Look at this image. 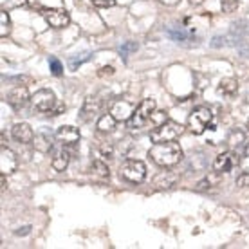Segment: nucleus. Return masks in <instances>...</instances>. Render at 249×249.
I'll return each instance as SVG.
<instances>
[{"instance_id":"obj_36","label":"nucleus","mask_w":249,"mask_h":249,"mask_svg":"<svg viewBox=\"0 0 249 249\" xmlns=\"http://www.w3.org/2000/svg\"><path fill=\"white\" fill-rule=\"evenodd\" d=\"M188 2H190L192 6H200V4L204 2V0H188Z\"/></svg>"},{"instance_id":"obj_37","label":"nucleus","mask_w":249,"mask_h":249,"mask_svg":"<svg viewBox=\"0 0 249 249\" xmlns=\"http://www.w3.org/2000/svg\"><path fill=\"white\" fill-rule=\"evenodd\" d=\"M244 154L249 156V141H246V148H244Z\"/></svg>"},{"instance_id":"obj_34","label":"nucleus","mask_w":249,"mask_h":249,"mask_svg":"<svg viewBox=\"0 0 249 249\" xmlns=\"http://www.w3.org/2000/svg\"><path fill=\"white\" fill-rule=\"evenodd\" d=\"M159 2H161V4H164V6H177V4H179V2H181V0H159Z\"/></svg>"},{"instance_id":"obj_35","label":"nucleus","mask_w":249,"mask_h":249,"mask_svg":"<svg viewBox=\"0 0 249 249\" xmlns=\"http://www.w3.org/2000/svg\"><path fill=\"white\" fill-rule=\"evenodd\" d=\"M136 49H137V44H126V45L123 47V49H121V53L124 54L126 51H136Z\"/></svg>"},{"instance_id":"obj_25","label":"nucleus","mask_w":249,"mask_h":249,"mask_svg":"<svg viewBox=\"0 0 249 249\" xmlns=\"http://www.w3.org/2000/svg\"><path fill=\"white\" fill-rule=\"evenodd\" d=\"M49 67H51V72H53L54 76L63 74V65L58 62L56 58H49Z\"/></svg>"},{"instance_id":"obj_23","label":"nucleus","mask_w":249,"mask_h":249,"mask_svg":"<svg viewBox=\"0 0 249 249\" xmlns=\"http://www.w3.org/2000/svg\"><path fill=\"white\" fill-rule=\"evenodd\" d=\"M228 143L231 144V146H237V144H242L246 143V136H244L242 130H231L230 137H228Z\"/></svg>"},{"instance_id":"obj_19","label":"nucleus","mask_w":249,"mask_h":249,"mask_svg":"<svg viewBox=\"0 0 249 249\" xmlns=\"http://www.w3.org/2000/svg\"><path fill=\"white\" fill-rule=\"evenodd\" d=\"M69 159H71V156H69L67 150H60L56 156H54V159H53V170H56V172H65L69 166Z\"/></svg>"},{"instance_id":"obj_1","label":"nucleus","mask_w":249,"mask_h":249,"mask_svg":"<svg viewBox=\"0 0 249 249\" xmlns=\"http://www.w3.org/2000/svg\"><path fill=\"white\" fill-rule=\"evenodd\" d=\"M148 157L162 168H172L182 161V148L175 141L166 143H154V146L148 150Z\"/></svg>"},{"instance_id":"obj_30","label":"nucleus","mask_w":249,"mask_h":249,"mask_svg":"<svg viewBox=\"0 0 249 249\" xmlns=\"http://www.w3.org/2000/svg\"><path fill=\"white\" fill-rule=\"evenodd\" d=\"M112 74H114V67H112V65L101 67L100 71H98V76H100V78H105V76H112Z\"/></svg>"},{"instance_id":"obj_16","label":"nucleus","mask_w":249,"mask_h":249,"mask_svg":"<svg viewBox=\"0 0 249 249\" xmlns=\"http://www.w3.org/2000/svg\"><path fill=\"white\" fill-rule=\"evenodd\" d=\"M100 107H101V100L98 96H87V98H85V103H83V108H81V114H83L81 118L83 119L92 118L94 114H98Z\"/></svg>"},{"instance_id":"obj_5","label":"nucleus","mask_w":249,"mask_h":249,"mask_svg":"<svg viewBox=\"0 0 249 249\" xmlns=\"http://www.w3.org/2000/svg\"><path fill=\"white\" fill-rule=\"evenodd\" d=\"M154 112H156V100H152V98L143 100L137 105L136 112L132 114V118L126 121L128 128H132V130H134V128H143L144 124L150 121V118H152Z\"/></svg>"},{"instance_id":"obj_24","label":"nucleus","mask_w":249,"mask_h":249,"mask_svg":"<svg viewBox=\"0 0 249 249\" xmlns=\"http://www.w3.org/2000/svg\"><path fill=\"white\" fill-rule=\"evenodd\" d=\"M100 154H101L103 159H112L114 157V146L110 143L100 144Z\"/></svg>"},{"instance_id":"obj_26","label":"nucleus","mask_w":249,"mask_h":249,"mask_svg":"<svg viewBox=\"0 0 249 249\" xmlns=\"http://www.w3.org/2000/svg\"><path fill=\"white\" fill-rule=\"evenodd\" d=\"M220 7L224 13H233L238 7V0H220Z\"/></svg>"},{"instance_id":"obj_17","label":"nucleus","mask_w":249,"mask_h":249,"mask_svg":"<svg viewBox=\"0 0 249 249\" xmlns=\"http://www.w3.org/2000/svg\"><path fill=\"white\" fill-rule=\"evenodd\" d=\"M116 123H118V119L114 118L112 114H103L100 119H98V123H96V128L101 132V134H110V132H114V128H116Z\"/></svg>"},{"instance_id":"obj_21","label":"nucleus","mask_w":249,"mask_h":249,"mask_svg":"<svg viewBox=\"0 0 249 249\" xmlns=\"http://www.w3.org/2000/svg\"><path fill=\"white\" fill-rule=\"evenodd\" d=\"M90 170H92L94 175H98L101 179H108V175H110V170H108V166L103 161H94Z\"/></svg>"},{"instance_id":"obj_12","label":"nucleus","mask_w":249,"mask_h":249,"mask_svg":"<svg viewBox=\"0 0 249 249\" xmlns=\"http://www.w3.org/2000/svg\"><path fill=\"white\" fill-rule=\"evenodd\" d=\"M56 139L67 146H72L80 141V130L76 126H71V124H63L56 130Z\"/></svg>"},{"instance_id":"obj_11","label":"nucleus","mask_w":249,"mask_h":249,"mask_svg":"<svg viewBox=\"0 0 249 249\" xmlns=\"http://www.w3.org/2000/svg\"><path fill=\"white\" fill-rule=\"evenodd\" d=\"M31 100V96H29V90L25 85H20V87H15L11 92L7 94V103L15 108V110H20V108H24L27 105V101Z\"/></svg>"},{"instance_id":"obj_27","label":"nucleus","mask_w":249,"mask_h":249,"mask_svg":"<svg viewBox=\"0 0 249 249\" xmlns=\"http://www.w3.org/2000/svg\"><path fill=\"white\" fill-rule=\"evenodd\" d=\"M150 121H152V123H156V126H159V124H162L164 121H168V119H166V112H162V110H156V112L152 114Z\"/></svg>"},{"instance_id":"obj_4","label":"nucleus","mask_w":249,"mask_h":249,"mask_svg":"<svg viewBox=\"0 0 249 249\" xmlns=\"http://www.w3.org/2000/svg\"><path fill=\"white\" fill-rule=\"evenodd\" d=\"M213 121V114L208 107H197L190 116H188V128L192 130V134L200 136L208 130V126Z\"/></svg>"},{"instance_id":"obj_22","label":"nucleus","mask_w":249,"mask_h":249,"mask_svg":"<svg viewBox=\"0 0 249 249\" xmlns=\"http://www.w3.org/2000/svg\"><path fill=\"white\" fill-rule=\"evenodd\" d=\"M0 36L6 38V35L9 33V13L6 11V9H2L0 11Z\"/></svg>"},{"instance_id":"obj_20","label":"nucleus","mask_w":249,"mask_h":249,"mask_svg":"<svg viewBox=\"0 0 249 249\" xmlns=\"http://www.w3.org/2000/svg\"><path fill=\"white\" fill-rule=\"evenodd\" d=\"M220 172H213V174H210L206 179H202V181L197 184V190H210V188H213V186H217L218 182H220Z\"/></svg>"},{"instance_id":"obj_3","label":"nucleus","mask_w":249,"mask_h":249,"mask_svg":"<svg viewBox=\"0 0 249 249\" xmlns=\"http://www.w3.org/2000/svg\"><path fill=\"white\" fill-rule=\"evenodd\" d=\"M119 175L121 179L132 184H139L146 179V166L143 161L139 159H126V161L119 166Z\"/></svg>"},{"instance_id":"obj_38","label":"nucleus","mask_w":249,"mask_h":249,"mask_svg":"<svg viewBox=\"0 0 249 249\" xmlns=\"http://www.w3.org/2000/svg\"><path fill=\"white\" fill-rule=\"evenodd\" d=\"M248 128H249V119H248Z\"/></svg>"},{"instance_id":"obj_14","label":"nucleus","mask_w":249,"mask_h":249,"mask_svg":"<svg viewBox=\"0 0 249 249\" xmlns=\"http://www.w3.org/2000/svg\"><path fill=\"white\" fill-rule=\"evenodd\" d=\"M177 181H179V177H177L174 172L164 170V172H159V174L154 177V186L161 188V190H166V188L175 186V182Z\"/></svg>"},{"instance_id":"obj_28","label":"nucleus","mask_w":249,"mask_h":249,"mask_svg":"<svg viewBox=\"0 0 249 249\" xmlns=\"http://www.w3.org/2000/svg\"><path fill=\"white\" fill-rule=\"evenodd\" d=\"M89 56H90V54H89V53H85V54H81V58H71V60H69V67H71L72 71H74L76 65L80 67V65H81L83 62H87Z\"/></svg>"},{"instance_id":"obj_8","label":"nucleus","mask_w":249,"mask_h":249,"mask_svg":"<svg viewBox=\"0 0 249 249\" xmlns=\"http://www.w3.org/2000/svg\"><path fill=\"white\" fill-rule=\"evenodd\" d=\"M136 103L132 100H126V98H119L110 105V114L118 121H128L132 118V114L136 112Z\"/></svg>"},{"instance_id":"obj_6","label":"nucleus","mask_w":249,"mask_h":249,"mask_svg":"<svg viewBox=\"0 0 249 249\" xmlns=\"http://www.w3.org/2000/svg\"><path fill=\"white\" fill-rule=\"evenodd\" d=\"M42 17H44V20L53 29H65L71 24V15L63 7H49V9L44 7L42 9Z\"/></svg>"},{"instance_id":"obj_2","label":"nucleus","mask_w":249,"mask_h":249,"mask_svg":"<svg viewBox=\"0 0 249 249\" xmlns=\"http://www.w3.org/2000/svg\"><path fill=\"white\" fill-rule=\"evenodd\" d=\"M182 134V124L177 121H164L159 126H154V130L150 132L152 143H166V141H177V137Z\"/></svg>"},{"instance_id":"obj_10","label":"nucleus","mask_w":249,"mask_h":249,"mask_svg":"<svg viewBox=\"0 0 249 249\" xmlns=\"http://www.w3.org/2000/svg\"><path fill=\"white\" fill-rule=\"evenodd\" d=\"M18 166V159H17V154L13 152L11 148H7L6 144L0 146V174H13Z\"/></svg>"},{"instance_id":"obj_7","label":"nucleus","mask_w":249,"mask_h":249,"mask_svg":"<svg viewBox=\"0 0 249 249\" xmlns=\"http://www.w3.org/2000/svg\"><path fill=\"white\" fill-rule=\"evenodd\" d=\"M31 103L38 112L49 114L51 110L56 107L58 101H56V96H54L53 90H49V89H40V90H36V92L31 96Z\"/></svg>"},{"instance_id":"obj_13","label":"nucleus","mask_w":249,"mask_h":249,"mask_svg":"<svg viewBox=\"0 0 249 249\" xmlns=\"http://www.w3.org/2000/svg\"><path fill=\"white\" fill-rule=\"evenodd\" d=\"M11 136L15 141H18L22 144H29L35 139V132L27 123H17L11 128Z\"/></svg>"},{"instance_id":"obj_33","label":"nucleus","mask_w":249,"mask_h":249,"mask_svg":"<svg viewBox=\"0 0 249 249\" xmlns=\"http://www.w3.org/2000/svg\"><path fill=\"white\" fill-rule=\"evenodd\" d=\"M27 233H31V228H29V226H25V228H20V230L15 231V235H27Z\"/></svg>"},{"instance_id":"obj_15","label":"nucleus","mask_w":249,"mask_h":249,"mask_svg":"<svg viewBox=\"0 0 249 249\" xmlns=\"http://www.w3.org/2000/svg\"><path fill=\"white\" fill-rule=\"evenodd\" d=\"M217 92L220 96H224V98H233V96H237L238 92V81L235 78H224V80H220L217 87Z\"/></svg>"},{"instance_id":"obj_32","label":"nucleus","mask_w":249,"mask_h":249,"mask_svg":"<svg viewBox=\"0 0 249 249\" xmlns=\"http://www.w3.org/2000/svg\"><path fill=\"white\" fill-rule=\"evenodd\" d=\"M63 110H65V105H63V103H56V107H54L49 114L51 116H58V114H62Z\"/></svg>"},{"instance_id":"obj_31","label":"nucleus","mask_w":249,"mask_h":249,"mask_svg":"<svg viewBox=\"0 0 249 249\" xmlns=\"http://www.w3.org/2000/svg\"><path fill=\"white\" fill-rule=\"evenodd\" d=\"M237 186H240V188L249 186V174L238 175V177H237Z\"/></svg>"},{"instance_id":"obj_18","label":"nucleus","mask_w":249,"mask_h":249,"mask_svg":"<svg viewBox=\"0 0 249 249\" xmlns=\"http://www.w3.org/2000/svg\"><path fill=\"white\" fill-rule=\"evenodd\" d=\"M33 141H35V143H33L35 148L40 150V152H49L51 146H53V136H51L47 130H42L40 134H36Z\"/></svg>"},{"instance_id":"obj_9","label":"nucleus","mask_w":249,"mask_h":249,"mask_svg":"<svg viewBox=\"0 0 249 249\" xmlns=\"http://www.w3.org/2000/svg\"><path fill=\"white\" fill-rule=\"evenodd\" d=\"M238 162H240L238 154L228 150V152H222V154H218V156L215 157L213 170H215V172H220V174H226V172H231L235 166H238Z\"/></svg>"},{"instance_id":"obj_29","label":"nucleus","mask_w":249,"mask_h":249,"mask_svg":"<svg viewBox=\"0 0 249 249\" xmlns=\"http://www.w3.org/2000/svg\"><path fill=\"white\" fill-rule=\"evenodd\" d=\"M94 7H100V9H107V7L116 6V0H92Z\"/></svg>"}]
</instances>
